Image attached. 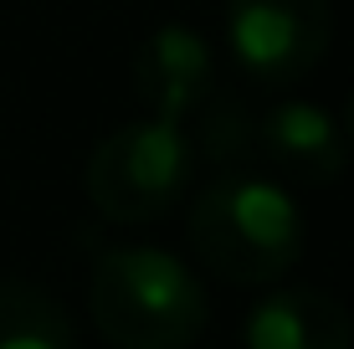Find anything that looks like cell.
Masks as SVG:
<instances>
[{
    "label": "cell",
    "instance_id": "cell-1",
    "mask_svg": "<svg viewBox=\"0 0 354 349\" xmlns=\"http://www.w3.org/2000/svg\"><path fill=\"white\" fill-rule=\"evenodd\" d=\"M185 236L205 272L236 287H267L303 257V211L277 180L226 170L195 196Z\"/></svg>",
    "mask_w": 354,
    "mask_h": 349
},
{
    "label": "cell",
    "instance_id": "cell-2",
    "mask_svg": "<svg viewBox=\"0 0 354 349\" xmlns=\"http://www.w3.org/2000/svg\"><path fill=\"white\" fill-rule=\"evenodd\" d=\"M88 314L113 349H190L205 334L211 298L160 247H108L88 272Z\"/></svg>",
    "mask_w": 354,
    "mask_h": 349
},
{
    "label": "cell",
    "instance_id": "cell-3",
    "mask_svg": "<svg viewBox=\"0 0 354 349\" xmlns=\"http://www.w3.org/2000/svg\"><path fill=\"white\" fill-rule=\"evenodd\" d=\"M190 124L195 154H205L221 170H272L298 185H328L349 164V144L339 124L308 98L247 108L241 98L216 93Z\"/></svg>",
    "mask_w": 354,
    "mask_h": 349
},
{
    "label": "cell",
    "instance_id": "cell-4",
    "mask_svg": "<svg viewBox=\"0 0 354 349\" xmlns=\"http://www.w3.org/2000/svg\"><path fill=\"white\" fill-rule=\"evenodd\" d=\"M195 175V139L185 124H165V118H133L97 139L88 154V200L103 221L113 226H149L180 206Z\"/></svg>",
    "mask_w": 354,
    "mask_h": 349
},
{
    "label": "cell",
    "instance_id": "cell-5",
    "mask_svg": "<svg viewBox=\"0 0 354 349\" xmlns=\"http://www.w3.org/2000/svg\"><path fill=\"white\" fill-rule=\"evenodd\" d=\"M226 36L247 77L292 88L328 57L334 0H226Z\"/></svg>",
    "mask_w": 354,
    "mask_h": 349
},
{
    "label": "cell",
    "instance_id": "cell-6",
    "mask_svg": "<svg viewBox=\"0 0 354 349\" xmlns=\"http://www.w3.org/2000/svg\"><path fill=\"white\" fill-rule=\"evenodd\" d=\"M133 98L149 118L190 124L216 98V52L195 26L169 21L133 52Z\"/></svg>",
    "mask_w": 354,
    "mask_h": 349
},
{
    "label": "cell",
    "instance_id": "cell-7",
    "mask_svg": "<svg viewBox=\"0 0 354 349\" xmlns=\"http://www.w3.org/2000/svg\"><path fill=\"white\" fill-rule=\"evenodd\" d=\"M247 349H354V319L334 293L277 287L241 323Z\"/></svg>",
    "mask_w": 354,
    "mask_h": 349
},
{
    "label": "cell",
    "instance_id": "cell-8",
    "mask_svg": "<svg viewBox=\"0 0 354 349\" xmlns=\"http://www.w3.org/2000/svg\"><path fill=\"white\" fill-rule=\"evenodd\" d=\"M0 349H77V329L46 287L6 278L0 283Z\"/></svg>",
    "mask_w": 354,
    "mask_h": 349
},
{
    "label": "cell",
    "instance_id": "cell-9",
    "mask_svg": "<svg viewBox=\"0 0 354 349\" xmlns=\"http://www.w3.org/2000/svg\"><path fill=\"white\" fill-rule=\"evenodd\" d=\"M339 134H344V144L354 149V93L344 98V118H339Z\"/></svg>",
    "mask_w": 354,
    "mask_h": 349
}]
</instances>
